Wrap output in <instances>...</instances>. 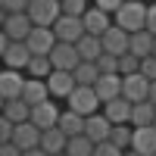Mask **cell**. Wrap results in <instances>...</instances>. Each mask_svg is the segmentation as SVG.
<instances>
[{
    "label": "cell",
    "mask_w": 156,
    "mask_h": 156,
    "mask_svg": "<svg viewBox=\"0 0 156 156\" xmlns=\"http://www.w3.org/2000/svg\"><path fill=\"white\" fill-rule=\"evenodd\" d=\"M66 106L75 109V112H81V115H90V112L103 109V100H100L94 84H75V90L66 97Z\"/></svg>",
    "instance_id": "cell-1"
},
{
    "label": "cell",
    "mask_w": 156,
    "mask_h": 156,
    "mask_svg": "<svg viewBox=\"0 0 156 156\" xmlns=\"http://www.w3.org/2000/svg\"><path fill=\"white\" fill-rule=\"evenodd\" d=\"M147 6L150 3H144V0H125V3L115 9V22L122 25V28H128V31H137V28H147Z\"/></svg>",
    "instance_id": "cell-2"
},
{
    "label": "cell",
    "mask_w": 156,
    "mask_h": 156,
    "mask_svg": "<svg viewBox=\"0 0 156 156\" xmlns=\"http://www.w3.org/2000/svg\"><path fill=\"white\" fill-rule=\"evenodd\" d=\"M41 134H44V128L41 125H34L31 119H25V122H16V131H12V140L22 147V153L28 156L34 153L37 147H41Z\"/></svg>",
    "instance_id": "cell-3"
},
{
    "label": "cell",
    "mask_w": 156,
    "mask_h": 156,
    "mask_svg": "<svg viewBox=\"0 0 156 156\" xmlns=\"http://www.w3.org/2000/svg\"><path fill=\"white\" fill-rule=\"evenodd\" d=\"M28 16H31L34 25H53L62 16V0H31Z\"/></svg>",
    "instance_id": "cell-4"
},
{
    "label": "cell",
    "mask_w": 156,
    "mask_h": 156,
    "mask_svg": "<svg viewBox=\"0 0 156 156\" xmlns=\"http://www.w3.org/2000/svg\"><path fill=\"white\" fill-rule=\"evenodd\" d=\"M31 28H34V22L28 16V9H25V12H3V34L6 37H12V41H25Z\"/></svg>",
    "instance_id": "cell-5"
},
{
    "label": "cell",
    "mask_w": 156,
    "mask_h": 156,
    "mask_svg": "<svg viewBox=\"0 0 156 156\" xmlns=\"http://www.w3.org/2000/svg\"><path fill=\"white\" fill-rule=\"evenodd\" d=\"M53 31H56L59 41L78 44V37H81L87 28H84V19H81V16H69V12H62V16L53 22Z\"/></svg>",
    "instance_id": "cell-6"
},
{
    "label": "cell",
    "mask_w": 156,
    "mask_h": 156,
    "mask_svg": "<svg viewBox=\"0 0 156 156\" xmlns=\"http://www.w3.org/2000/svg\"><path fill=\"white\" fill-rule=\"evenodd\" d=\"M47 84H50V97L66 100L72 90H75L78 78H75V72H69V69H53V72L47 75Z\"/></svg>",
    "instance_id": "cell-7"
},
{
    "label": "cell",
    "mask_w": 156,
    "mask_h": 156,
    "mask_svg": "<svg viewBox=\"0 0 156 156\" xmlns=\"http://www.w3.org/2000/svg\"><path fill=\"white\" fill-rule=\"evenodd\" d=\"M50 59H53V69H69V72H75V66L81 62L78 44H69V41H56V47L50 50Z\"/></svg>",
    "instance_id": "cell-8"
},
{
    "label": "cell",
    "mask_w": 156,
    "mask_h": 156,
    "mask_svg": "<svg viewBox=\"0 0 156 156\" xmlns=\"http://www.w3.org/2000/svg\"><path fill=\"white\" fill-rule=\"evenodd\" d=\"M28 47H31V53H50V50L56 47V31H53V25H34V28L28 31Z\"/></svg>",
    "instance_id": "cell-9"
},
{
    "label": "cell",
    "mask_w": 156,
    "mask_h": 156,
    "mask_svg": "<svg viewBox=\"0 0 156 156\" xmlns=\"http://www.w3.org/2000/svg\"><path fill=\"white\" fill-rule=\"evenodd\" d=\"M100 37H103V47H106L109 53H119V56H122V53H128V47H131V31L122 28L119 22H112V25H109V28L103 31Z\"/></svg>",
    "instance_id": "cell-10"
},
{
    "label": "cell",
    "mask_w": 156,
    "mask_h": 156,
    "mask_svg": "<svg viewBox=\"0 0 156 156\" xmlns=\"http://www.w3.org/2000/svg\"><path fill=\"white\" fill-rule=\"evenodd\" d=\"M25 81H28V72L25 69H9L0 75V97L9 100V97H22V90H25Z\"/></svg>",
    "instance_id": "cell-11"
},
{
    "label": "cell",
    "mask_w": 156,
    "mask_h": 156,
    "mask_svg": "<svg viewBox=\"0 0 156 156\" xmlns=\"http://www.w3.org/2000/svg\"><path fill=\"white\" fill-rule=\"evenodd\" d=\"M84 134L94 140V144H100V140H106L109 134H112V119L103 109H97V112H90L87 115V122H84Z\"/></svg>",
    "instance_id": "cell-12"
},
{
    "label": "cell",
    "mask_w": 156,
    "mask_h": 156,
    "mask_svg": "<svg viewBox=\"0 0 156 156\" xmlns=\"http://www.w3.org/2000/svg\"><path fill=\"white\" fill-rule=\"evenodd\" d=\"M122 78H125V81H122V94L131 100V103L150 97V78L144 72H131V75H122Z\"/></svg>",
    "instance_id": "cell-13"
},
{
    "label": "cell",
    "mask_w": 156,
    "mask_h": 156,
    "mask_svg": "<svg viewBox=\"0 0 156 156\" xmlns=\"http://www.w3.org/2000/svg\"><path fill=\"white\" fill-rule=\"evenodd\" d=\"M53 100H56V97H47V100H41V103H34V106H31V122H34V125L50 128V125H56V122H59L62 109L56 106Z\"/></svg>",
    "instance_id": "cell-14"
},
{
    "label": "cell",
    "mask_w": 156,
    "mask_h": 156,
    "mask_svg": "<svg viewBox=\"0 0 156 156\" xmlns=\"http://www.w3.org/2000/svg\"><path fill=\"white\" fill-rule=\"evenodd\" d=\"M131 150L140 156H156V125H134Z\"/></svg>",
    "instance_id": "cell-15"
},
{
    "label": "cell",
    "mask_w": 156,
    "mask_h": 156,
    "mask_svg": "<svg viewBox=\"0 0 156 156\" xmlns=\"http://www.w3.org/2000/svg\"><path fill=\"white\" fill-rule=\"evenodd\" d=\"M81 19H84V28H87L90 34H103V31H106L109 25L115 22V19H112V12L100 9L97 3H90V6L84 9V16H81Z\"/></svg>",
    "instance_id": "cell-16"
},
{
    "label": "cell",
    "mask_w": 156,
    "mask_h": 156,
    "mask_svg": "<svg viewBox=\"0 0 156 156\" xmlns=\"http://www.w3.org/2000/svg\"><path fill=\"white\" fill-rule=\"evenodd\" d=\"M66 147H69V134L62 131L59 125L44 128V134H41V150H44L47 156H53V153H66Z\"/></svg>",
    "instance_id": "cell-17"
},
{
    "label": "cell",
    "mask_w": 156,
    "mask_h": 156,
    "mask_svg": "<svg viewBox=\"0 0 156 156\" xmlns=\"http://www.w3.org/2000/svg\"><path fill=\"white\" fill-rule=\"evenodd\" d=\"M122 72H103L100 78H97V94H100V100L106 103V100H112V97H122Z\"/></svg>",
    "instance_id": "cell-18"
},
{
    "label": "cell",
    "mask_w": 156,
    "mask_h": 156,
    "mask_svg": "<svg viewBox=\"0 0 156 156\" xmlns=\"http://www.w3.org/2000/svg\"><path fill=\"white\" fill-rule=\"evenodd\" d=\"M131 109H134V103L128 100L125 94H122V97H112V100L103 103V112L112 119V125H119V122H131Z\"/></svg>",
    "instance_id": "cell-19"
},
{
    "label": "cell",
    "mask_w": 156,
    "mask_h": 156,
    "mask_svg": "<svg viewBox=\"0 0 156 156\" xmlns=\"http://www.w3.org/2000/svg\"><path fill=\"white\" fill-rule=\"evenodd\" d=\"M153 47H156V34L150 31V28H137V31H131V53H137L140 59L144 56H150L153 53Z\"/></svg>",
    "instance_id": "cell-20"
},
{
    "label": "cell",
    "mask_w": 156,
    "mask_h": 156,
    "mask_svg": "<svg viewBox=\"0 0 156 156\" xmlns=\"http://www.w3.org/2000/svg\"><path fill=\"white\" fill-rule=\"evenodd\" d=\"M103 37L100 34H90V31H84L81 37H78V53H81V59H94L97 62V56L103 53Z\"/></svg>",
    "instance_id": "cell-21"
},
{
    "label": "cell",
    "mask_w": 156,
    "mask_h": 156,
    "mask_svg": "<svg viewBox=\"0 0 156 156\" xmlns=\"http://www.w3.org/2000/svg\"><path fill=\"white\" fill-rule=\"evenodd\" d=\"M22 97L28 100L31 106H34V103H41V100H47V97H50V84H47V78H34V75H28Z\"/></svg>",
    "instance_id": "cell-22"
},
{
    "label": "cell",
    "mask_w": 156,
    "mask_h": 156,
    "mask_svg": "<svg viewBox=\"0 0 156 156\" xmlns=\"http://www.w3.org/2000/svg\"><path fill=\"white\" fill-rule=\"evenodd\" d=\"M3 115H9L12 122H25V119H31V103L25 97H9L3 100Z\"/></svg>",
    "instance_id": "cell-23"
},
{
    "label": "cell",
    "mask_w": 156,
    "mask_h": 156,
    "mask_svg": "<svg viewBox=\"0 0 156 156\" xmlns=\"http://www.w3.org/2000/svg\"><path fill=\"white\" fill-rule=\"evenodd\" d=\"M156 122V103L147 97V100H137L134 109H131V125H153Z\"/></svg>",
    "instance_id": "cell-24"
},
{
    "label": "cell",
    "mask_w": 156,
    "mask_h": 156,
    "mask_svg": "<svg viewBox=\"0 0 156 156\" xmlns=\"http://www.w3.org/2000/svg\"><path fill=\"white\" fill-rule=\"evenodd\" d=\"M84 122H87V115L75 112V109H62V115H59V122H56V125L72 137V134H81V131H84Z\"/></svg>",
    "instance_id": "cell-25"
},
{
    "label": "cell",
    "mask_w": 156,
    "mask_h": 156,
    "mask_svg": "<svg viewBox=\"0 0 156 156\" xmlns=\"http://www.w3.org/2000/svg\"><path fill=\"white\" fill-rule=\"evenodd\" d=\"M94 147H97V144L81 131V134H72V137H69L66 153H69V156H94Z\"/></svg>",
    "instance_id": "cell-26"
},
{
    "label": "cell",
    "mask_w": 156,
    "mask_h": 156,
    "mask_svg": "<svg viewBox=\"0 0 156 156\" xmlns=\"http://www.w3.org/2000/svg\"><path fill=\"white\" fill-rule=\"evenodd\" d=\"M75 78H78V84H97V78H100V66L94 59H81L75 66Z\"/></svg>",
    "instance_id": "cell-27"
},
{
    "label": "cell",
    "mask_w": 156,
    "mask_h": 156,
    "mask_svg": "<svg viewBox=\"0 0 156 156\" xmlns=\"http://www.w3.org/2000/svg\"><path fill=\"white\" fill-rule=\"evenodd\" d=\"M25 72L34 75V78H47L50 72H53V59H50V53H34Z\"/></svg>",
    "instance_id": "cell-28"
},
{
    "label": "cell",
    "mask_w": 156,
    "mask_h": 156,
    "mask_svg": "<svg viewBox=\"0 0 156 156\" xmlns=\"http://www.w3.org/2000/svg\"><path fill=\"white\" fill-rule=\"evenodd\" d=\"M109 137H112L122 150H131V140H134V125H131V122H119V125H112V134H109Z\"/></svg>",
    "instance_id": "cell-29"
},
{
    "label": "cell",
    "mask_w": 156,
    "mask_h": 156,
    "mask_svg": "<svg viewBox=\"0 0 156 156\" xmlns=\"http://www.w3.org/2000/svg\"><path fill=\"white\" fill-rule=\"evenodd\" d=\"M119 72H122V75L140 72V56H137V53H131V50H128V53H122V56H119Z\"/></svg>",
    "instance_id": "cell-30"
},
{
    "label": "cell",
    "mask_w": 156,
    "mask_h": 156,
    "mask_svg": "<svg viewBox=\"0 0 156 156\" xmlns=\"http://www.w3.org/2000/svg\"><path fill=\"white\" fill-rule=\"evenodd\" d=\"M94 153H97V156H119V153H125V150L115 144L112 137H106V140H100V144L94 147Z\"/></svg>",
    "instance_id": "cell-31"
},
{
    "label": "cell",
    "mask_w": 156,
    "mask_h": 156,
    "mask_svg": "<svg viewBox=\"0 0 156 156\" xmlns=\"http://www.w3.org/2000/svg\"><path fill=\"white\" fill-rule=\"evenodd\" d=\"M87 6H90L87 0H62V12H69V16H84Z\"/></svg>",
    "instance_id": "cell-32"
},
{
    "label": "cell",
    "mask_w": 156,
    "mask_h": 156,
    "mask_svg": "<svg viewBox=\"0 0 156 156\" xmlns=\"http://www.w3.org/2000/svg\"><path fill=\"white\" fill-rule=\"evenodd\" d=\"M31 0H0V6H3V12H25L28 9Z\"/></svg>",
    "instance_id": "cell-33"
},
{
    "label": "cell",
    "mask_w": 156,
    "mask_h": 156,
    "mask_svg": "<svg viewBox=\"0 0 156 156\" xmlns=\"http://www.w3.org/2000/svg\"><path fill=\"white\" fill-rule=\"evenodd\" d=\"M140 72H144L150 81L156 78V53H150V56H144V59H140Z\"/></svg>",
    "instance_id": "cell-34"
},
{
    "label": "cell",
    "mask_w": 156,
    "mask_h": 156,
    "mask_svg": "<svg viewBox=\"0 0 156 156\" xmlns=\"http://www.w3.org/2000/svg\"><path fill=\"white\" fill-rule=\"evenodd\" d=\"M94 3H97L100 9H106V12H112V16H115V9H119L125 0H94Z\"/></svg>",
    "instance_id": "cell-35"
},
{
    "label": "cell",
    "mask_w": 156,
    "mask_h": 156,
    "mask_svg": "<svg viewBox=\"0 0 156 156\" xmlns=\"http://www.w3.org/2000/svg\"><path fill=\"white\" fill-rule=\"evenodd\" d=\"M147 28L156 34V3H150V6H147Z\"/></svg>",
    "instance_id": "cell-36"
},
{
    "label": "cell",
    "mask_w": 156,
    "mask_h": 156,
    "mask_svg": "<svg viewBox=\"0 0 156 156\" xmlns=\"http://www.w3.org/2000/svg\"><path fill=\"white\" fill-rule=\"evenodd\" d=\"M150 100L156 103V78H153V81H150Z\"/></svg>",
    "instance_id": "cell-37"
},
{
    "label": "cell",
    "mask_w": 156,
    "mask_h": 156,
    "mask_svg": "<svg viewBox=\"0 0 156 156\" xmlns=\"http://www.w3.org/2000/svg\"><path fill=\"white\" fill-rule=\"evenodd\" d=\"M153 53H156V47H153Z\"/></svg>",
    "instance_id": "cell-38"
},
{
    "label": "cell",
    "mask_w": 156,
    "mask_h": 156,
    "mask_svg": "<svg viewBox=\"0 0 156 156\" xmlns=\"http://www.w3.org/2000/svg\"><path fill=\"white\" fill-rule=\"evenodd\" d=\"M153 125H156V122H153Z\"/></svg>",
    "instance_id": "cell-39"
}]
</instances>
